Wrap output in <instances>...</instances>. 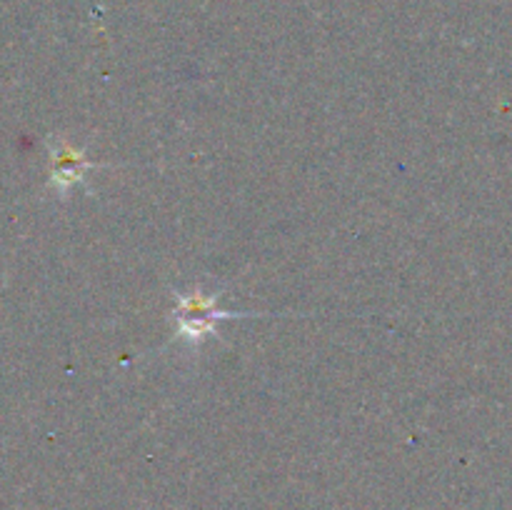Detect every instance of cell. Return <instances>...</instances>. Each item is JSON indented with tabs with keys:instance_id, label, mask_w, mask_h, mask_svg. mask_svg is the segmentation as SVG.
<instances>
[{
	"instance_id": "6da1fadb",
	"label": "cell",
	"mask_w": 512,
	"mask_h": 510,
	"mask_svg": "<svg viewBox=\"0 0 512 510\" xmlns=\"http://www.w3.org/2000/svg\"><path fill=\"white\" fill-rule=\"evenodd\" d=\"M173 315L178 338H183L190 345H200L208 335L215 333L218 323L238 318L240 313L218 308V295H205L203 290H193V293L175 295Z\"/></svg>"
},
{
	"instance_id": "7a4b0ae2",
	"label": "cell",
	"mask_w": 512,
	"mask_h": 510,
	"mask_svg": "<svg viewBox=\"0 0 512 510\" xmlns=\"http://www.w3.org/2000/svg\"><path fill=\"white\" fill-rule=\"evenodd\" d=\"M90 168H95V163L85 158L83 150L65 140H50V185L58 193L65 195L78 188Z\"/></svg>"
}]
</instances>
